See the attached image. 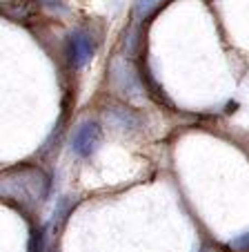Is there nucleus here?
I'll return each mask as SVG.
<instances>
[{
  "instance_id": "obj_2",
  "label": "nucleus",
  "mask_w": 249,
  "mask_h": 252,
  "mask_svg": "<svg viewBox=\"0 0 249 252\" xmlns=\"http://www.w3.org/2000/svg\"><path fill=\"white\" fill-rule=\"evenodd\" d=\"M96 52V43L85 29H78V32L71 33L69 45H67V58H69V65L74 69H80L89 63V58Z\"/></svg>"
},
{
  "instance_id": "obj_3",
  "label": "nucleus",
  "mask_w": 249,
  "mask_h": 252,
  "mask_svg": "<svg viewBox=\"0 0 249 252\" xmlns=\"http://www.w3.org/2000/svg\"><path fill=\"white\" fill-rule=\"evenodd\" d=\"M100 138H103V132H100L98 123H94V121H85L74 134V152L83 158L91 157L94 150L100 145Z\"/></svg>"
},
{
  "instance_id": "obj_8",
  "label": "nucleus",
  "mask_w": 249,
  "mask_h": 252,
  "mask_svg": "<svg viewBox=\"0 0 249 252\" xmlns=\"http://www.w3.org/2000/svg\"><path fill=\"white\" fill-rule=\"evenodd\" d=\"M229 248H231L234 252H249V230L231 239V241H229Z\"/></svg>"
},
{
  "instance_id": "obj_1",
  "label": "nucleus",
  "mask_w": 249,
  "mask_h": 252,
  "mask_svg": "<svg viewBox=\"0 0 249 252\" xmlns=\"http://www.w3.org/2000/svg\"><path fill=\"white\" fill-rule=\"evenodd\" d=\"M49 192V179L38 167H23V170H9L2 174V199L20 201V203L36 208L43 203Z\"/></svg>"
},
{
  "instance_id": "obj_4",
  "label": "nucleus",
  "mask_w": 249,
  "mask_h": 252,
  "mask_svg": "<svg viewBox=\"0 0 249 252\" xmlns=\"http://www.w3.org/2000/svg\"><path fill=\"white\" fill-rule=\"evenodd\" d=\"M113 74H116V81L120 83V87H122V92L125 94H132V96H138L140 94V85H138V78L140 76H136V71H132L129 69V65L125 61H116L113 63Z\"/></svg>"
},
{
  "instance_id": "obj_7",
  "label": "nucleus",
  "mask_w": 249,
  "mask_h": 252,
  "mask_svg": "<svg viewBox=\"0 0 249 252\" xmlns=\"http://www.w3.org/2000/svg\"><path fill=\"white\" fill-rule=\"evenodd\" d=\"M74 208V201L71 199H60L58 201V205H56V212H54V223H62L65 221V217L69 214V210Z\"/></svg>"
},
{
  "instance_id": "obj_5",
  "label": "nucleus",
  "mask_w": 249,
  "mask_h": 252,
  "mask_svg": "<svg viewBox=\"0 0 249 252\" xmlns=\"http://www.w3.org/2000/svg\"><path fill=\"white\" fill-rule=\"evenodd\" d=\"M107 119L111 125H116L118 129H125V132L136 129L138 125H140V119H138L132 110H127V107H111V110L107 112Z\"/></svg>"
},
{
  "instance_id": "obj_9",
  "label": "nucleus",
  "mask_w": 249,
  "mask_h": 252,
  "mask_svg": "<svg viewBox=\"0 0 249 252\" xmlns=\"http://www.w3.org/2000/svg\"><path fill=\"white\" fill-rule=\"evenodd\" d=\"M43 243H45V228H40V230H36V232H33L29 252H43Z\"/></svg>"
},
{
  "instance_id": "obj_6",
  "label": "nucleus",
  "mask_w": 249,
  "mask_h": 252,
  "mask_svg": "<svg viewBox=\"0 0 249 252\" xmlns=\"http://www.w3.org/2000/svg\"><path fill=\"white\" fill-rule=\"evenodd\" d=\"M163 2V0H136V7H134V11H136V18L138 20H145L149 14H154L156 9H158V5Z\"/></svg>"
}]
</instances>
